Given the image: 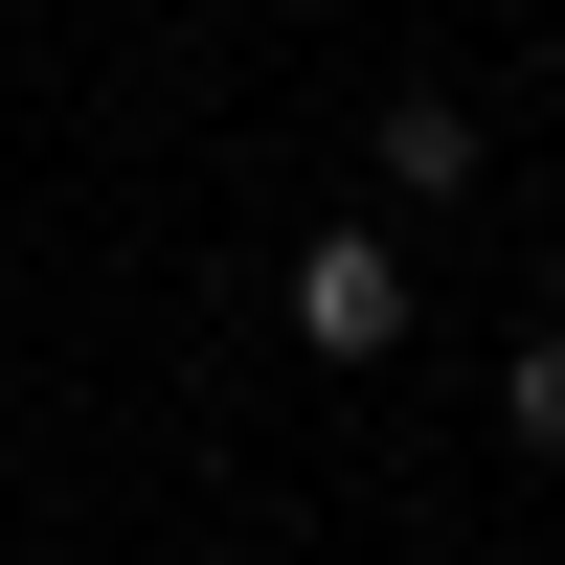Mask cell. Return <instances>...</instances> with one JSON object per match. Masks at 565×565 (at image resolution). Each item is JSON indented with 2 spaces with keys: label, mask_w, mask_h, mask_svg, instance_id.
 <instances>
[{
  "label": "cell",
  "mask_w": 565,
  "mask_h": 565,
  "mask_svg": "<svg viewBox=\"0 0 565 565\" xmlns=\"http://www.w3.org/2000/svg\"><path fill=\"white\" fill-rule=\"evenodd\" d=\"M476 90H385V114H362V181H385V226H430V204H476Z\"/></svg>",
  "instance_id": "7a4b0ae2"
},
{
  "label": "cell",
  "mask_w": 565,
  "mask_h": 565,
  "mask_svg": "<svg viewBox=\"0 0 565 565\" xmlns=\"http://www.w3.org/2000/svg\"><path fill=\"white\" fill-rule=\"evenodd\" d=\"M498 430H521V452H543V476H565V317H543V340H521V362H498Z\"/></svg>",
  "instance_id": "3957f363"
},
{
  "label": "cell",
  "mask_w": 565,
  "mask_h": 565,
  "mask_svg": "<svg viewBox=\"0 0 565 565\" xmlns=\"http://www.w3.org/2000/svg\"><path fill=\"white\" fill-rule=\"evenodd\" d=\"M271 317H295V362H407V226L385 204H340V226H295V271H271Z\"/></svg>",
  "instance_id": "6da1fadb"
}]
</instances>
